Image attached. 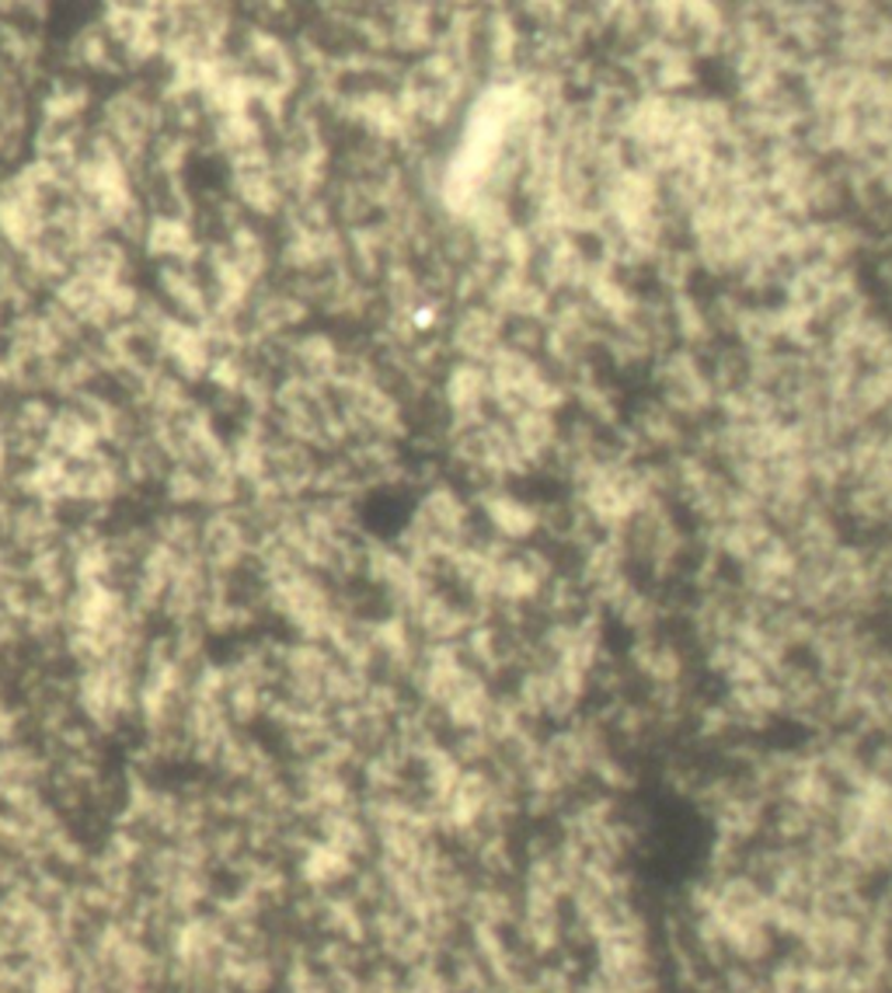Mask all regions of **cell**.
Listing matches in <instances>:
<instances>
[{"label":"cell","instance_id":"cell-1","mask_svg":"<svg viewBox=\"0 0 892 993\" xmlns=\"http://www.w3.org/2000/svg\"><path fill=\"white\" fill-rule=\"evenodd\" d=\"M495 321L484 314V311H471L464 314L457 321V346L468 353V356H489V353H499L495 349Z\"/></svg>","mask_w":892,"mask_h":993},{"label":"cell","instance_id":"cell-2","mask_svg":"<svg viewBox=\"0 0 892 993\" xmlns=\"http://www.w3.org/2000/svg\"><path fill=\"white\" fill-rule=\"evenodd\" d=\"M489 520H492L495 531L505 534V537H526V534L534 531V523H537V516L526 510L523 502H516L510 495H495L489 502Z\"/></svg>","mask_w":892,"mask_h":993}]
</instances>
